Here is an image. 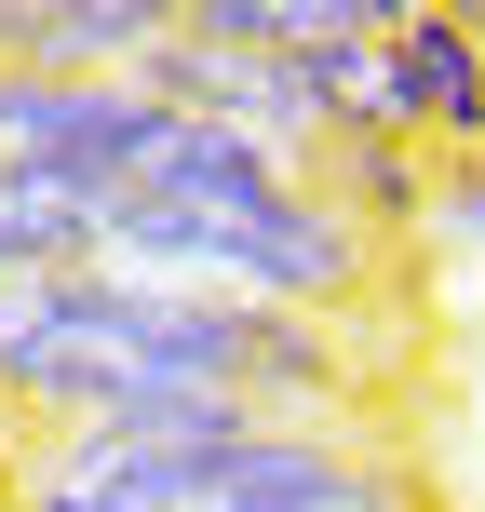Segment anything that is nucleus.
Masks as SVG:
<instances>
[{"mask_svg": "<svg viewBox=\"0 0 485 512\" xmlns=\"http://www.w3.org/2000/svg\"><path fill=\"white\" fill-rule=\"evenodd\" d=\"M351 324L230 283L149 270H27L0 283V405L41 432L122 405H256V418H351Z\"/></svg>", "mask_w": 485, "mask_h": 512, "instance_id": "1", "label": "nucleus"}, {"mask_svg": "<svg viewBox=\"0 0 485 512\" xmlns=\"http://www.w3.org/2000/svg\"><path fill=\"white\" fill-rule=\"evenodd\" d=\"M176 135V108L149 95V81H68V68H0V162H27V176H81L122 203L135 176H149V149Z\"/></svg>", "mask_w": 485, "mask_h": 512, "instance_id": "2", "label": "nucleus"}, {"mask_svg": "<svg viewBox=\"0 0 485 512\" xmlns=\"http://www.w3.org/2000/svg\"><path fill=\"white\" fill-rule=\"evenodd\" d=\"M418 14H432V0H351V27H364V41H391V27H418Z\"/></svg>", "mask_w": 485, "mask_h": 512, "instance_id": "7", "label": "nucleus"}, {"mask_svg": "<svg viewBox=\"0 0 485 512\" xmlns=\"http://www.w3.org/2000/svg\"><path fill=\"white\" fill-rule=\"evenodd\" d=\"M95 256H108V189L0 162V283H27V270H95Z\"/></svg>", "mask_w": 485, "mask_h": 512, "instance_id": "4", "label": "nucleus"}, {"mask_svg": "<svg viewBox=\"0 0 485 512\" xmlns=\"http://www.w3.org/2000/svg\"><path fill=\"white\" fill-rule=\"evenodd\" d=\"M432 243H485V162L472 149H432V203H418Z\"/></svg>", "mask_w": 485, "mask_h": 512, "instance_id": "6", "label": "nucleus"}, {"mask_svg": "<svg viewBox=\"0 0 485 512\" xmlns=\"http://www.w3.org/2000/svg\"><path fill=\"white\" fill-rule=\"evenodd\" d=\"M472 162H485V135H472Z\"/></svg>", "mask_w": 485, "mask_h": 512, "instance_id": "8", "label": "nucleus"}, {"mask_svg": "<svg viewBox=\"0 0 485 512\" xmlns=\"http://www.w3.org/2000/svg\"><path fill=\"white\" fill-rule=\"evenodd\" d=\"M324 189H337V216H351L364 243H391V230H418V203H432V149H418V135H337Z\"/></svg>", "mask_w": 485, "mask_h": 512, "instance_id": "5", "label": "nucleus"}, {"mask_svg": "<svg viewBox=\"0 0 485 512\" xmlns=\"http://www.w3.org/2000/svg\"><path fill=\"white\" fill-rule=\"evenodd\" d=\"M378 81H391V135H418V149H472L485 135V27H391L378 41Z\"/></svg>", "mask_w": 485, "mask_h": 512, "instance_id": "3", "label": "nucleus"}]
</instances>
